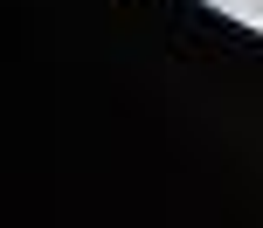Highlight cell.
Here are the masks:
<instances>
[{"label":"cell","instance_id":"obj_1","mask_svg":"<svg viewBox=\"0 0 263 228\" xmlns=\"http://www.w3.org/2000/svg\"><path fill=\"white\" fill-rule=\"evenodd\" d=\"M229 14H242V21H263V0H229Z\"/></svg>","mask_w":263,"mask_h":228}]
</instances>
